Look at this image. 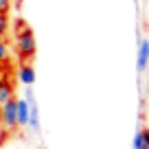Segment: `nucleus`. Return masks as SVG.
I'll return each mask as SVG.
<instances>
[{
	"mask_svg": "<svg viewBox=\"0 0 149 149\" xmlns=\"http://www.w3.org/2000/svg\"><path fill=\"white\" fill-rule=\"evenodd\" d=\"M11 33H13V51L18 55L20 61L31 64L33 57L37 55V42H35V33L33 29L24 22L22 18H15L11 22Z\"/></svg>",
	"mask_w": 149,
	"mask_h": 149,
	"instance_id": "f257e3e1",
	"label": "nucleus"
},
{
	"mask_svg": "<svg viewBox=\"0 0 149 149\" xmlns=\"http://www.w3.org/2000/svg\"><path fill=\"white\" fill-rule=\"evenodd\" d=\"M24 99H26V103H29V123H26V130H31L33 134H40V130H42V116H40V105H37L33 86L24 88Z\"/></svg>",
	"mask_w": 149,
	"mask_h": 149,
	"instance_id": "f03ea898",
	"label": "nucleus"
},
{
	"mask_svg": "<svg viewBox=\"0 0 149 149\" xmlns=\"http://www.w3.org/2000/svg\"><path fill=\"white\" fill-rule=\"evenodd\" d=\"M0 125L5 127L9 134L18 132V116H15V99L7 101L5 105H0Z\"/></svg>",
	"mask_w": 149,
	"mask_h": 149,
	"instance_id": "7ed1b4c3",
	"label": "nucleus"
},
{
	"mask_svg": "<svg viewBox=\"0 0 149 149\" xmlns=\"http://www.w3.org/2000/svg\"><path fill=\"white\" fill-rule=\"evenodd\" d=\"M15 79H18V84H22L24 88H29V86L35 84L37 74H35V68H33V64H26V61H20L18 68H15Z\"/></svg>",
	"mask_w": 149,
	"mask_h": 149,
	"instance_id": "20e7f679",
	"label": "nucleus"
},
{
	"mask_svg": "<svg viewBox=\"0 0 149 149\" xmlns=\"http://www.w3.org/2000/svg\"><path fill=\"white\" fill-rule=\"evenodd\" d=\"M149 68V40L143 37L138 42V53H136V70L140 74Z\"/></svg>",
	"mask_w": 149,
	"mask_h": 149,
	"instance_id": "39448f33",
	"label": "nucleus"
},
{
	"mask_svg": "<svg viewBox=\"0 0 149 149\" xmlns=\"http://www.w3.org/2000/svg\"><path fill=\"white\" fill-rule=\"evenodd\" d=\"M15 116H18V127L22 130V127H26L29 123V103L26 99H15Z\"/></svg>",
	"mask_w": 149,
	"mask_h": 149,
	"instance_id": "423d86ee",
	"label": "nucleus"
},
{
	"mask_svg": "<svg viewBox=\"0 0 149 149\" xmlns=\"http://www.w3.org/2000/svg\"><path fill=\"white\" fill-rule=\"evenodd\" d=\"M15 99V86L11 79H0V105Z\"/></svg>",
	"mask_w": 149,
	"mask_h": 149,
	"instance_id": "0eeeda50",
	"label": "nucleus"
},
{
	"mask_svg": "<svg viewBox=\"0 0 149 149\" xmlns=\"http://www.w3.org/2000/svg\"><path fill=\"white\" fill-rule=\"evenodd\" d=\"M132 149H149V130L147 127H140V130L134 134Z\"/></svg>",
	"mask_w": 149,
	"mask_h": 149,
	"instance_id": "6e6552de",
	"label": "nucleus"
},
{
	"mask_svg": "<svg viewBox=\"0 0 149 149\" xmlns=\"http://www.w3.org/2000/svg\"><path fill=\"white\" fill-rule=\"evenodd\" d=\"M0 64H11V46L5 37H0Z\"/></svg>",
	"mask_w": 149,
	"mask_h": 149,
	"instance_id": "1a4fd4ad",
	"label": "nucleus"
},
{
	"mask_svg": "<svg viewBox=\"0 0 149 149\" xmlns=\"http://www.w3.org/2000/svg\"><path fill=\"white\" fill-rule=\"evenodd\" d=\"M11 31V18L9 13H0V37H7Z\"/></svg>",
	"mask_w": 149,
	"mask_h": 149,
	"instance_id": "9d476101",
	"label": "nucleus"
},
{
	"mask_svg": "<svg viewBox=\"0 0 149 149\" xmlns=\"http://www.w3.org/2000/svg\"><path fill=\"white\" fill-rule=\"evenodd\" d=\"M0 79H11V64H0Z\"/></svg>",
	"mask_w": 149,
	"mask_h": 149,
	"instance_id": "9b49d317",
	"label": "nucleus"
},
{
	"mask_svg": "<svg viewBox=\"0 0 149 149\" xmlns=\"http://www.w3.org/2000/svg\"><path fill=\"white\" fill-rule=\"evenodd\" d=\"M13 9V0H0V13H11Z\"/></svg>",
	"mask_w": 149,
	"mask_h": 149,
	"instance_id": "f8f14e48",
	"label": "nucleus"
},
{
	"mask_svg": "<svg viewBox=\"0 0 149 149\" xmlns=\"http://www.w3.org/2000/svg\"><path fill=\"white\" fill-rule=\"evenodd\" d=\"M7 138H9V132H7L2 125H0V147H2V145L7 143Z\"/></svg>",
	"mask_w": 149,
	"mask_h": 149,
	"instance_id": "ddd939ff",
	"label": "nucleus"
},
{
	"mask_svg": "<svg viewBox=\"0 0 149 149\" xmlns=\"http://www.w3.org/2000/svg\"><path fill=\"white\" fill-rule=\"evenodd\" d=\"M20 5H22V0H13V7H15V9H18Z\"/></svg>",
	"mask_w": 149,
	"mask_h": 149,
	"instance_id": "4468645a",
	"label": "nucleus"
}]
</instances>
